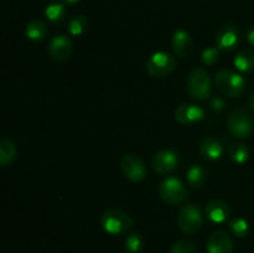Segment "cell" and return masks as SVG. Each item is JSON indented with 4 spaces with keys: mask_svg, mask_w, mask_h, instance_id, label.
Wrapping results in <instances>:
<instances>
[{
    "mask_svg": "<svg viewBox=\"0 0 254 253\" xmlns=\"http://www.w3.org/2000/svg\"><path fill=\"white\" fill-rule=\"evenodd\" d=\"M144 248V241L138 233H131L127 237L124 243V251L126 253H141Z\"/></svg>",
    "mask_w": 254,
    "mask_h": 253,
    "instance_id": "d4e9b609",
    "label": "cell"
},
{
    "mask_svg": "<svg viewBox=\"0 0 254 253\" xmlns=\"http://www.w3.org/2000/svg\"><path fill=\"white\" fill-rule=\"evenodd\" d=\"M200 154L208 160H218L223 155V145L215 138H206L200 144Z\"/></svg>",
    "mask_w": 254,
    "mask_h": 253,
    "instance_id": "2e32d148",
    "label": "cell"
},
{
    "mask_svg": "<svg viewBox=\"0 0 254 253\" xmlns=\"http://www.w3.org/2000/svg\"><path fill=\"white\" fill-rule=\"evenodd\" d=\"M88 27V20L84 15H76L68 22V32L72 36H79Z\"/></svg>",
    "mask_w": 254,
    "mask_h": 253,
    "instance_id": "7402d4cb",
    "label": "cell"
},
{
    "mask_svg": "<svg viewBox=\"0 0 254 253\" xmlns=\"http://www.w3.org/2000/svg\"><path fill=\"white\" fill-rule=\"evenodd\" d=\"M186 178H188L189 185L192 189H200L205 185L206 180H207V173L205 169L200 165H193L186 173Z\"/></svg>",
    "mask_w": 254,
    "mask_h": 253,
    "instance_id": "d6986e66",
    "label": "cell"
},
{
    "mask_svg": "<svg viewBox=\"0 0 254 253\" xmlns=\"http://www.w3.org/2000/svg\"><path fill=\"white\" fill-rule=\"evenodd\" d=\"M228 228H230V231L236 236V237L240 238L246 237V236H248V233H250V225H248V222L245 218H232V220L228 222Z\"/></svg>",
    "mask_w": 254,
    "mask_h": 253,
    "instance_id": "cb8c5ba5",
    "label": "cell"
},
{
    "mask_svg": "<svg viewBox=\"0 0 254 253\" xmlns=\"http://www.w3.org/2000/svg\"><path fill=\"white\" fill-rule=\"evenodd\" d=\"M159 195L168 205H179L188 197V189L180 179L170 176L161 181L159 186Z\"/></svg>",
    "mask_w": 254,
    "mask_h": 253,
    "instance_id": "5b68a950",
    "label": "cell"
},
{
    "mask_svg": "<svg viewBox=\"0 0 254 253\" xmlns=\"http://www.w3.org/2000/svg\"><path fill=\"white\" fill-rule=\"evenodd\" d=\"M101 226L109 235H122L134 226L130 216L119 208H109L104 211L101 217Z\"/></svg>",
    "mask_w": 254,
    "mask_h": 253,
    "instance_id": "6da1fadb",
    "label": "cell"
},
{
    "mask_svg": "<svg viewBox=\"0 0 254 253\" xmlns=\"http://www.w3.org/2000/svg\"><path fill=\"white\" fill-rule=\"evenodd\" d=\"M171 46L179 57H186L192 49V39L185 30H176L171 39Z\"/></svg>",
    "mask_w": 254,
    "mask_h": 253,
    "instance_id": "9a60e30c",
    "label": "cell"
},
{
    "mask_svg": "<svg viewBox=\"0 0 254 253\" xmlns=\"http://www.w3.org/2000/svg\"><path fill=\"white\" fill-rule=\"evenodd\" d=\"M49 54L56 61H64L72 54V41L64 35H57L49 42Z\"/></svg>",
    "mask_w": 254,
    "mask_h": 253,
    "instance_id": "8fae6325",
    "label": "cell"
},
{
    "mask_svg": "<svg viewBox=\"0 0 254 253\" xmlns=\"http://www.w3.org/2000/svg\"><path fill=\"white\" fill-rule=\"evenodd\" d=\"M188 91L190 96L196 101H206L210 98L211 79L210 74L203 68H195L188 78Z\"/></svg>",
    "mask_w": 254,
    "mask_h": 253,
    "instance_id": "277c9868",
    "label": "cell"
},
{
    "mask_svg": "<svg viewBox=\"0 0 254 253\" xmlns=\"http://www.w3.org/2000/svg\"><path fill=\"white\" fill-rule=\"evenodd\" d=\"M227 128L233 136L246 139L252 135L254 130L253 117L243 108L233 109L227 118Z\"/></svg>",
    "mask_w": 254,
    "mask_h": 253,
    "instance_id": "7a4b0ae2",
    "label": "cell"
},
{
    "mask_svg": "<svg viewBox=\"0 0 254 253\" xmlns=\"http://www.w3.org/2000/svg\"><path fill=\"white\" fill-rule=\"evenodd\" d=\"M175 67V57L164 51L153 54L146 62V69H148L149 74L155 78H164V77L169 76L170 73H173Z\"/></svg>",
    "mask_w": 254,
    "mask_h": 253,
    "instance_id": "52a82bcc",
    "label": "cell"
},
{
    "mask_svg": "<svg viewBox=\"0 0 254 253\" xmlns=\"http://www.w3.org/2000/svg\"><path fill=\"white\" fill-rule=\"evenodd\" d=\"M203 216L200 207L195 203L183 206L178 213V226L186 235H193L201 228Z\"/></svg>",
    "mask_w": 254,
    "mask_h": 253,
    "instance_id": "8992f818",
    "label": "cell"
},
{
    "mask_svg": "<svg viewBox=\"0 0 254 253\" xmlns=\"http://www.w3.org/2000/svg\"><path fill=\"white\" fill-rule=\"evenodd\" d=\"M66 4H69V5H73V4H77V2L79 1V0H64Z\"/></svg>",
    "mask_w": 254,
    "mask_h": 253,
    "instance_id": "4dcf8cb0",
    "label": "cell"
},
{
    "mask_svg": "<svg viewBox=\"0 0 254 253\" xmlns=\"http://www.w3.org/2000/svg\"><path fill=\"white\" fill-rule=\"evenodd\" d=\"M121 169L127 179L138 183L145 179L146 166L140 158L134 154H127L121 160Z\"/></svg>",
    "mask_w": 254,
    "mask_h": 253,
    "instance_id": "9c48e42d",
    "label": "cell"
},
{
    "mask_svg": "<svg viewBox=\"0 0 254 253\" xmlns=\"http://www.w3.org/2000/svg\"><path fill=\"white\" fill-rule=\"evenodd\" d=\"M210 106H211V109H212V111L221 112V111H223V109H225L226 103H225V101H223L222 98H213L212 101H211Z\"/></svg>",
    "mask_w": 254,
    "mask_h": 253,
    "instance_id": "83f0119b",
    "label": "cell"
},
{
    "mask_svg": "<svg viewBox=\"0 0 254 253\" xmlns=\"http://www.w3.org/2000/svg\"><path fill=\"white\" fill-rule=\"evenodd\" d=\"M64 14H66V9H64V5L61 4V2L50 4L45 10V15H46L47 20H50L54 24L61 22L64 20Z\"/></svg>",
    "mask_w": 254,
    "mask_h": 253,
    "instance_id": "603a6c76",
    "label": "cell"
},
{
    "mask_svg": "<svg viewBox=\"0 0 254 253\" xmlns=\"http://www.w3.org/2000/svg\"><path fill=\"white\" fill-rule=\"evenodd\" d=\"M247 40L251 45L254 46V29H251L250 31L247 32Z\"/></svg>",
    "mask_w": 254,
    "mask_h": 253,
    "instance_id": "f1b7e54d",
    "label": "cell"
},
{
    "mask_svg": "<svg viewBox=\"0 0 254 253\" xmlns=\"http://www.w3.org/2000/svg\"><path fill=\"white\" fill-rule=\"evenodd\" d=\"M16 154L17 150L15 144L10 139L1 138L0 140V165L5 168L11 164L16 158Z\"/></svg>",
    "mask_w": 254,
    "mask_h": 253,
    "instance_id": "ac0fdd59",
    "label": "cell"
},
{
    "mask_svg": "<svg viewBox=\"0 0 254 253\" xmlns=\"http://www.w3.org/2000/svg\"><path fill=\"white\" fill-rule=\"evenodd\" d=\"M216 87L231 98L240 97L245 92L246 81L241 74L230 69H222L215 77Z\"/></svg>",
    "mask_w": 254,
    "mask_h": 253,
    "instance_id": "3957f363",
    "label": "cell"
},
{
    "mask_svg": "<svg viewBox=\"0 0 254 253\" xmlns=\"http://www.w3.org/2000/svg\"><path fill=\"white\" fill-rule=\"evenodd\" d=\"M238 42H240V32L237 27L233 25H225L217 32L216 44H217V49L221 51H232L236 49Z\"/></svg>",
    "mask_w": 254,
    "mask_h": 253,
    "instance_id": "7c38bea8",
    "label": "cell"
},
{
    "mask_svg": "<svg viewBox=\"0 0 254 253\" xmlns=\"http://www.w3.org/2000/svg\"><path fill=\"white\" fill-rule=\"evenodd\" d=\"M170 253H197L195 243L189 240H180L171 247Z\"/></svg>",
    "mask_w": 254,
    "mask_h": 253,
    "instance_id": "484cf974",
    "label": "cell"
},
{
    "mask_svg": "<svg viewBox=\"0 0 254 253\" xmlns=\"http://www.w3.org/2000/svg\"><path fill=\"white\" fill-rule=\"evenodd\" d=\"M228 156L236 164H245L250 159V149L243 143H233L228 148Z\"/></svg>",
    "mask_w": 254,
    "mask_h": 253,
    "instance_id": "44dd1931",
    "label": "cell"
},
{
    "mask_svg": "<svg viewBox=\"0 0 254 253\" xmlns=\"http://www.w3.org/2000/svg\"><path fill=\"white\" fill-rule=\"evenodd\" d=\"M49 29L47 25L41 20H32L26 25V36L31 41H40L46 37Z\"/></svg>",
    "mask_w": 254,
    "mask_h": 253,
    "instance_id": "ffe728a7",
    "label": "cell"
},
{
    "mask_svg": "<svg viewBox=\"0 0 254 253\" xmlns=\"http://www.w3.org/2000/svg\"><path fill=\"white\" fill-rule=\"evenodd\" d=\"M205 118V111L196 104L185 103L175 109V119L183 126H192Z\"/></svg>",
    "mask_w": 254,
    "mask_h": 253,
    "instance_id": "30bf717a",
    "label": "cell"
},
{
    "mask_svg": "<svg viewBox=\"0 0 254 253\" xmlns=\"http://www.w3.org/2000/svg\"><path fill=\"white\" fill-rule=\"evenodd\" d=\"M179 161H180L179 155L175 151L170 150V149H163L154 154L153 159H151V166L156 174L166 175L178 169Z\"/></svg>",
    "mask_w": 254,
    "mask_h": 253,
    "instance_id": "ba28073f",
    "label": "cell"
},
{
    "mask_svg": "<svg viewBox=\"0 0 254 253\" xmlns=\"http://www.w3.org/2000/svg\"><path fill=\"white\" fill-rule=\"evenodd\" d=\"M201 59L206 66H213L220 61V50L217 47H207L202 51Z\"/></svg>",
    "mask_w": 254,
    "mask_h": 253,
    "instance_id": "4316f807",
    "label": "cell"
},
{
    "mask_svg": "<svg viewBox=\"0 0 254 253\" xmlns=\"http://www.w3.org/2000/svg\"><path fill=\"white\" fill-rule=\"evenodd\" d=\"M207 253H232L233 242L226 231H216L207 241Z\"/></svg>",
    "mask_w": 254,
    "mask_h": 253,
    "instance_id": "4fadbf2b",
    "label": "cell"
},
{
    "mask_svg": "<svg viewBox=\"0 0 254 253\" xmlns=\"http://www.w3.org/2000/svg\"><path fill=\"white\" fill-rule=\"evenodd\" d=\"M235 67L241 72H251L254 69V50L243 49L236 55Z\"/></svg>",
    "mask_w": 254,
    "mask_h": 253,
    "instance_id": "e0dca14e",
    "label": "cell"
},
{
    "mask_svg": "<svg viewBox=\"0 0 254 253\" xmlns=\"http://www.w3.org/2000/svg\"><path fill=\"white\" fill-rule=\"evenodd\" d=\"M250 107H251V109L254 112V93L251 96V98H250Z\"/></svg>",
    "mask_w": 254,
    "mask_h": 253,
    "instance_id": "f546056e",
    "label": "cell"
},
{
    "mask_svg": "<svg viewBox=\"0 0 254 253\" xmlns=\"http://www.w3.org/2000/svg\"><path fill=\"white\" fill-rule=\"evenodd\" d=\"M206 216L213 223H223L230 217V206L222 200H212L206 206Z\"/></svg>",
    "mask_w": 254,
    "mask_h": 253,
    "instance_id": "5bb4252c",
    "label": "cell"
}]
</instances>
